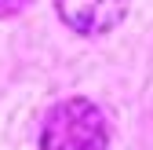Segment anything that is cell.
Listing matches in <instances>:
<instances>
[{
  "label": "cell",
  "instance_id": "3957f363",
  "mask_svg": "<svg viewBox=\"0 0 153 150\" xmlns=\"http://www.w3.org/2000/svg\"><path fill=\"white\" fill-rule=\"evenodd\" d=\"M22 4H26V0H0V15H15Z\"/></svg>",
  "mask_w": 153,
  "mask_h": 150
},
{
  "label": "cell",
  "instance_id": "7a4b0ae2",
  "mask_svg": "<svg viewBox=\"0 0 153 150\" xmlns=\"http://www.w3.org/2000/svg\"><path fill=\"white\" fill-rule=\"evenodd\" d=\"M62 22L80 37H102L124 18L128 0H55Z\"/></svg>",
  "mask_w": 153,
  "mask_h": 150
},
{
  "label": "cell",
  "instance_id": "6da1fadb",
  "mask_svg": "<svg viewBox=\"0 0 153 150\" xmlns=\"http://www.w3.org/2000/svg\"><path fill=\"white\" fill-rule=\"evenodd\" d=\"M109 124L91 99H62L40 128V150H106Z\"/></svg>",
  "mask_w": 153,
  "mask_h": 150
}]
</instances>
